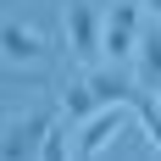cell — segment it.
I'll return each mask as SVG.
<instances>
[{
    "label": "cell",
    "mask_w": 161,
    "mask_h": 161,
    "mask_svg": "<svg viewBox=\"0 0 161 161\" xmlns=\"http://www.w3.org/2000/svg\"><path fill=\"white\" fill-rule=\"evenodd\" d=\"M139 78L150 83V89H161V22L156 28H145V39H139Z\"/></svg>",
    "instance_id": "ba28073f"
},
{
    "label": "cell",
    "mask_w": 161,
    "mask_h": 161,
    "mask_svg": "<svg viewBox=\"0 0 161 161\" xmlns=\"http://www.w3.org/2000/svg\"><path fill=\"white\" fill-rule=\"evenodd\" d=\"M89 89H95L100 106H128V100H133L128 78H122V67H111V72H89Z\"/></svg>",
    "instance_id": "52a82bcc"
},
{
    "label": "cell",
    "mask_w": 161,
    "mask_h": 161,
    "mask_svg": "<svg viewBox=\"0 0 161 161\" xmlns=\"http://www.w3.org/2000/svg\"><path fill=\"white\" fill-rule=\"evenodd\" d=\"M50 128H56V111H28V117H11L6 122V145H0V156L6 161H28L45 150Z\"/></svg>",
    "instance_id": "6da1fadb"
},
{
    "label": "cell",
    "mask_w": 161,
    "mask_h": 161,
    "mask_svg": "<svg viewBox=\"0 0 161 161\" xmlns=\"http://www.w3.org/2000/svg\"><path fill=\"white\" fill-rule=\"evenodd\" d=\"M39 161H67V133H61V128H50V139H45V150H39Z\"/></svg>",
    "instance_id": "30bf717a"
},
{
    "label": "cell",
    "mask_w": 161,
    "mask_h": 161,
    "mask_svg": "<svg viewBox=\"0 0 161 161\" xmlns=\"http://www.w3.org/2000/svg\"><path fill=\"white\" fill-rule=\"evenodd\" d=\"M122 106H106V111H95L89 122H83V139H78V156H100V150L111 145V133H122Z\"/></svg>",
    "instance_id": "277c9868"
},
{
    "label": "cell",
    "mask_w": 161,
    "mask_h": 161,
    "mask_svg": "<svg viewBox=\"0 0 161 161\" xmlns=\"http://www.w3.org/2000/svg\"><path fill=\"white\" fill-rule=\"evenodd\" d=\"M0 45H6V61H39L45 56V33H33V28H22V22H6L0 28Z\"/></svg>",
    "instance_id": "5b68a950"
},
{
    "label": "cell",
    "mask_w": 161,
    "mask_h": 161,
    "mask_svg": "<svg viewBox=\"0 0 161 161\" xmlns=\"http://www.w3.org/2000/svg\"><path fill=\"white\" fill-rule=\"evenodd\" d=\"M128 106H133V117H139V128L150 133V145L161 150V106H156V95H139V89H133Z\"/></svg>",
    "instance_id": "9c48e42d"
},
{
    "label": "cell",
    "mask_w": 161,
    "mask_h": 161,
    "mask_svg": "<svg viewBox=\"0 0 161 161\" xmlns=\"http://www.w3.org/2000/svg\"><path fill=\"white\" fill-rule=\"evenodd\" d=\"M139 39H145L139 6H133V0H117V11L106 17V56H111V67L133 61V56H139Z\"/></svg>",
    "instance_id": "7a4b0ae2"
},
{
    "label": "cell",
    "mask_w": 161,
    "mask_h": 161,
    "mask_svg": "<svg viewBox=\"0 0 161 161\" xmlns=\"http://www.w3.org/2000/svg\"><path fill=\"white\" fill-rule=\"evenodd\" d=\"M61 22H67V45H72V56H83V61H89V56H100V50H106V22H100L95 6H78V0H72Z\"/></svg>",
    "instance_id": "3957f363"
},
{
    "label": "cell",
    "mask_w": 161,
    "mask_h": 161,
    "mask_svg": "<svg viewBox=\"0 0 161 161\" xmlns=\"http://www.w3.org/2000/svg\"><path fill=\"white\" fill-rule=\"evenodd\" d=\"M145 6H150V11H156V17H161V0H145Z\"/></svg>",
    "instance_id": "8fae6325"
},
{
    "label": "cell",
    "mask_w": 161,
    "mask_h": 161,
    "mask_svg": "<svg viewBox=\"0 0 161 161\" xmlns=\"http://www.w3.org/2000/svg\"><path fill=\"white\" fill-rule=\"evenodd\" d=\"M95 111H106V106L95 100V89H89V78L67 83V95H61V117H67V122H89Z\"/></svg>",
    "instance_id": "8992f818"
},
{
    "label": "cell",
    "mask_w": 161,
    "mask_h": 161,
    "mask_svg": "<svg viewBox=\"0 0 161 161\" xmlns=\"http://www.w3.org/2000/svg\"><path fill=\"white\" fill-rule=\"evenodd\" d=\"M156 95H161V89H156Z\"/></svg>",
    "instance_id": "7c38bea8"
}]
</instances>
